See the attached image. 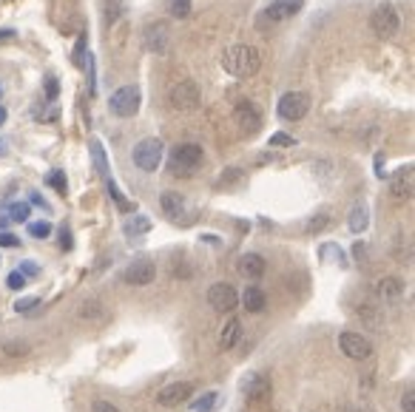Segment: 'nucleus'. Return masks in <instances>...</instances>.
<instances>
[{
	"label": "nucleus",
	"instance_id": "obj_33",
	"mask_svg": "<svg viewBox=\"0 0 415 412\" xmlns=\"http://www.w3.org/2000/svg\"><path fill=\"white\" fill-rule=\"evenodd\" d=\"M268 142L273 145V148H290V145H296V139H293L290 134H285V131H276V134H273Z\"/></svg>",
	"mask_w": 415,
	"mask_h": 412
},
{
	"label": "nucleus",
	"instance_id": "obj_47",
	"mask_svg": "<svg viewBox=\"0 0 415 412\" xmlns=\"http://www.w3.org/2000/svg\"><path fill=\"white\" fill-rule=\"evenodd\" d=\"M6 117H9V114H6V108H3V105H0V126H3V123H6Z\"/></svg>",
	"mask_w": 415,
	"mask_h": 412
},
{
	"label": "nucleus",
	"instance_id": "obj_25",
	"mask_svg": "<svg viewBox=\"0 0 415 412\" xmlns=\"http://www.w3.org/2000/svg\"><path fill=\"white\" fill-rule=\"evenodd\" d=\"M46 182L57 191V194H63L66 196V191H69V182H66V173L60 171V168H54V171H49L46 173Z\"/></svg>",
	"mask_w": 415,
	"mask_h": 412
},
{
	"label": "nucleus",
	"instance_id": "obj_4",
	"mask_svg": "<svg viewBox=\"0 0 415 412\" xmlns=\"http://www.w3.org/2000/svg\"><path fill=\"white\" fill-rule=\"evenodd\" d=\"M168 103L176 108V111H196L202 105V92H199V85L194 80H180L176 85H171V92H168Z\"/></svg>",
	"mask_w": 415,
	"mask_h": 412
},
{
	"label": "nucleus",
	"instance_id": "obj_14",
	"mask_svg": "<svg viewBox=\"0 0 415 412\" xmlns=\"http://www.w3.org/2000/svg\"><path fill=\"white\" fill-rule=\"evenodd\" d=\"M194 395V384L191 381H176V384H165L157 395V404L160 406H176V404H183Z\"/></svg>",
	"mask_w": 415,
	"mask_h": 412
},
{
	"label": "nucleus",
	"instance_id": "obj_12",
	"mask_svg": "<svg viewBox=\"0 0 415 412\" xmlns=\"http://www.w3.org/2000/svg\"><path fill=\"white\" fill-rule=\"evenodd\" d=\"M123 279L128 284H134V287H145V284H151L157 279V268H154L151 259H134L128 268H126Z\"/></svg>",
	"mask_w": 415,
	"mask_h": 412
},
{
	"label": "nucleus",
	"instance_id": "obj_32",
	"mask_svg": "<svg viewBox=\"0 0 415 412\" xmlns=\"http://www.w3.org/2000/svg\"><path fill=\"white\" fill-rule=\"evenodd\" d=\"M328 225H330V216H328V214H316V216L307 222V233H321Z\"/></svg>",
	"mask_w": 415,
	"mask_h": 412
},
{
	"label": "nucleus",
	"instance_id": "obj_20",
	"mask_svg": "<svg viewBox=\"0 0 415 412\" xmlns=\"http://www.w3.org/2000/svg\"><path fill=\"white\" fill-rule=\"evenodd\" d=\"M239 338H242V321L236 316H230L225 321L222 333H219V350H233L236 344H239Z\"/></svg>",
	"mask_w": 415,
	"mask_h": 412
},
{
	"label": "nucleus",
	"instance_id": "obj_37",
	"mask_svg": "<svg viewBox=\"0 0 415 412\" xmlns=\"http://www.w3.org/2000/svg\"><path fill=\"white\" fill-rule=\"evenodd\" d=\"M26 282H28V279H26L23 273H17V271H15V273H9V279H6V284H9L12 290H23V287H26Z\"/></svg>",
	"mask_w": 415,
	"mask_h": 412
},
{
	"label": "nucleus",
	"instance_id": "obj_1",
	"mask_svg": "<svg viewBox=\"0 0 415 412\" xmlns=\"http://www.w3.org/2000/svg\"><path fill=\"white\" fill-rule=\"evenodd\" d=\"M259 66H262V54H259L256 46L239 43V46L225 49V54H222V69H225L230 77H236V80L253 77V74L259 71Z\"/></svg>",
	"mask_w": 415,
	"mask_h": 412
},
{
	"label": "nucleus",
	"instance_id": "obj_7",
	"mask_svg": "<svg viewBox=\"0 0 415 412\" xmlns=\"http://www.w3.org/2000/svg\"><path fill=\"white\" fill-rule=\"evenodd\" d=\"M139 103H142V94L137 85H123L108 97V108L117 117H134L139 111Z\"/></svg>",
	"mask_w": 415,
	"mask_h": 412
},
{
	"label": "nucleus",
	"instance_id": "obj_45",
	"mask_svg": "<svg viewBox=\"0 0 415 412\" xmlns=\"http://www.w3.org/2000/svg\"><path fill=\"white\" fill-rule=\"evenodd\" d=\"M28 205H40V208H46V211H49V202H46L37 191H32V196H28Z\"/></svg>",
	"mask_w": 415,
	"mask_h": 412
},
{
	"label": "nucleus",
	"instance_id": "obj_2",
	"mask_svg": "<svg viewBox=\"0 0 415 412\" xmlns=\"http://www.w3.org/2000/svg\"><path fill=\"white\" fill-rule=\"evenodd\" d=\"M202 148L196 142H183V145H176L173 154H171V173L173 176H194L199 168H202Z\"/></svg>",
	"mask_w": 415,
	"mask_h": 412
},
{
	"label": "nucleus",
	"instance_id": "obj_24",
	"mask_svg": "<svg viewBox=\"0 0 415 412\" xmlns=\"http://www.w3.org/2000/svg\"><path fill=\"white\" fill-rule=\"evenodd\" d=\"M151 230V219L148 216H134V219H128V225H126V237H142V233H148Z\"/></svg>",
	"mask_w": 415,
	"mask_h": 412
},
{
	"label": "nucleus",
	"instance_id": "obj_3",
	"mask_svg": "<svg viewBox=\"0 0 415 412\" xmlns=\"http://www.w3.org/2000/svg\"><path fill=\"white\" fill-rule=\"evenodd\" d=\"M134 165L145 173H154L160 165H162V157H165V145L160 137H145L134 145Z\"/></svg>",
	"mask_w": 415,
	"mask_h": 412
},
{
	"label": "nucleus",
	"instance_id": "obj_31",
	"mask_svg": "<svg viewBox=\"0 0 415 412\" xmlns=\"http://www.w3.org/2000/svg\"><path fill=\"white\" fill-rule=\"evenodd\" d=\"M105 185H108V191H111V196H114V202H117V205H120V208H123V211H134V202H128V199H126V196L120 194V188H117V185H114V180H111V176H108V180H105Z\"/></svg>",
	"mask_w": 415,
	"mask_h": 412
},
{
	"label": "nucleus",
	"instance_id": "obj_8",
	"mask_svg": "<svg viewBox=\"0 0 415 412\" xmlns=\"http://www.w3.org/2000/svg\"><path fill=\"white\" fill-rule=\"evenodd\" d=\"M339 350L344 352L350 361H367V359L373 356V344H370V338L362 336V333H353V330L339 333Z\"/></svg>",
	"mask_w": 415,
	"mask_h": 412
},
{
	"label": "nucleus",
	"instance_id": "obj_17",
	"mask_svg": "<svg viewBox=\"0 0 415 412\" xmlns=\"http://www.w3.org/2000/svg\"><path fill=\"white\" fill-rule=\"evenodd\" d=\"M390 196L396 202H409L412 199V165L401 168L390 180Z\"/></svg>",
	"mask_w": 415,
	"mask_h": 412
},
{
	"label": "nucleus",
	"instance_id": "obj_10",
	"mask_svg": "<svg viewBox=\"0 0 415 412\" xmlns=\"http://www.w3.org/2000/svg\"><path fill=\"white\" fill-rule=\"evenodd\" d=\"M242 395L251 401V404H268L271 401V381L268 375H262V372H248L242 378Z\"/></svg>",
	"mask_w": 415,
	"mask_h": 412
},
{
	"label": "nucleus",
	"instance_id": "obj_30",
	"mask_svg": "<svg viewBox=\"0 0 415 412\" xmlns=\"http://www.w3.org/2000/svg\"><path fill=\"white\" fill-rule=\"evenodd\" d=\"M28 233H32L35 239H49V237H51V222H46V219L28 222Z\"/></svg>",
	"mask_w": 415,
	"mask_h": 412
},
{
	"label": "nucleus",
	"instance_id": "obj_9",
	"mask_svg": "<svg viewBox=\"0 0 415 412\" xmlns=\"http://www.w3.org/2000/svg\"><path fill=\"white\" fill-rule=\"evenodd\" d=\"M208 304L217 313H233L236 304H239V290L228 282H217L208 287Z\"/></svg>",
	"mask_w": 415,
	"mask_h": 412
},
{
	"label": "nucleus",
	"instance_id": "obj_41",
	"mask_svg": "<svg viewBox=\"0 0 415 412\" xmlns=\"http://www.w3.org/2000/svg\"><path fill=\"white\" fill-rule=\"evenodd\" d=\"M20 271H23V276H26V279H32V276H37V271H40V268H37L35 261H23V264H20Z\"/></svg>",
	"mask_w": 415,
	"mask_h": 412
},
{
	"label": "nucleus",
	"instance_id": "obj_15",
	"mask_svg": "<svg viewBox=\"0 0 415 412\" xmlns=\"http://www.w3.org/2000/svg\"><path fill=\"white\" fill-rule=\"evenodd\" d=\"M302 6H305V0H273V3L264 9V20L268 23H285V20L299 15Z\"/></svg>",
	"mask_w": 415,
	"mask_h": 412
},
{
	"label": "nucleus",
	"instance_id": "obj_46",
	"mask_svg": "<svg viewBox=\"0 0 415 412\" xmlns=\"http://www.w3.org/2000/svg\"><path fill=\"white\" fill-rule=\"evenodd\" d=\"M17 32H15V28H3V32H0V40H12Z\"/></svg>",
	"mask_w": 415,
	"mask_h": 412
},
{
	"label": "nucleus",
	"instance_id": "obj_43",
	"mask_svg": "<svg viewBox=\"0 0 415 412\" xmlns=\"http://www.w3.org/2000/svg\"><path fill=\"white\" fill-rule=\"evenodd\" d=\"M3 350H6V352H12V356H26V352H28V347H26V344H6Z\"/></svg>",
	"mask_w": 415,
	"mask_h": 412
},
{
	"label": "nucleus",
	"instance_id": "obj_29",
	"mask_svg": "<svg viewBox=\"0 0 415 412\" xmlns=\"http://www.w3.org/2000/svg\"><path fill=\"white\" fill-rule=\"evenodd\" d=\"M191 9H194V0H171V15H173L176 20L188 17V15H191Z\"/></svg>",
	"mask_w": 415,
	"mask_h": 412
},
{
	"label": "nucleus",
	"instance_id": "obj_40",
	"mask_svg": "<svg viewBox=\"0 0 415 412\" xmlns=\"http://www.w3.org/2000/svg\"><path fill=\"white\" fill-rule=\"evenodd\" d=\"M239 176H242V171L230 168V171H225V173L219 176V185H228V182H233V180H239Z\"/></svg>",
	"mask_w": 415,
	"mask_h": 412
},
{
	"label": "nucleus",
	"instance_id": "obj_11",
	"mask_svg": "<svg viewBox=\"0 0 415 412\" xmlns=\"http://www.w3.org/2000/svg\"><path fill=\"white\" fill-rule=\"evenodd\" d=\"M142 43H145V49L151 51V54H168V49H171V28H168L165 23L145 26Z\"/></svg>",
	"mask_w": 415,
	"mask_h": 412
},
{
	"label": "nucleus",
	"instance_id": "obj_5",
	"mask_svg": "<svg viewBox=\"0 0 415 412\" xmlns=\"http://www.w3.org/2000/svg\"><path fill=\"white\" fill-rule=\"evenodd\" d=\"M307 111H310V94H305V92H287L279 97V105H276L279 120H287V123L305 120Z\"/></svg>",
	"mask_w": 415,
	"mask_h": 412
},
{
	"label": "nucleus",
	"instance_id": "obj_48",
	"mask_svg": "<svg viewBox=\"0 0 415 412\" xmlns=\"http://www.w3.org/2000/svg\"><path fill=\"white\" fill-rule=\"evenodd\" d=\"M6 154V148H3V142H0V157H3Z\"/></svg>",
	"mask_w": 415,
	"mask_h": 412
},
{
	"label": "nucleus",
	"instance_id": "obj_21",
	"mask_svg": "<svg viewBox=\"0 0 415 412\" xmlns=\"http://www.w3.org/2000/svg\"><path fill=\"white\" fill-rule=\"evenodd\" d=\"M347 228H350L353 233H364V230L370 228V211H367L364 202H359V205H353V208H350Z\"/></svg>",
	"mask_w": 415,
	"mask_h": 412
},
{
	"label": "nucleus",
	"instance_id": "obj_38",
	"mask_svg": "<svg viewBox=\"0 0 415 412\" xmlns=\"http://www.w3.org/2000/svg\"><path fill=\"white\" fill-rule=\"evenodd\" d=\"M0 248H20V239L15 233H0Z\"/></svg>",
	"mask_w": 415,
	"mask_h": 412
},
{
	"label": "nucleus",
	"instance_id": "obj_22",
	"mask_svg": "<svg viewBox=\"0 0 415 412\" xmlns=\"http://www.w3.org/2000/svg\"><path fill=\"white\" fill-rule=\"evenodd\" d=\"M239 302L245 304V310L248 313H262L264 310V290H259V287H245V293L239 296Z\"/></svg>",
	"mask_w": 415,
	"mask_h": 412
},
{
	"label": "nucleus",
	"instance_id": "obj_13",
	"mask_svg": "<svg viewBox=\"0 0 415 412\" xmlns=\"http://www.w3.org/2000/svg\"><path fill=\"white\" fill-rule=\"evenodd\" d=\"M233 117H236V126H239L248 137H251V134H256V131L262 128V111H259L251 100H242L239 105H236Z\"/></svg>",
	"mask_w": 415,
	"mask_h": 412
},
{
	"label": "nucleus",
	"instance_id": "obj_39",
	"mask_svg": "<svg viewBox=\"0 0 415 412\" xmlns=\"http://www.w3.org/2000/svg\"><path fill=\"white\" fill-rule=\"evenodd\" d=\"M92 412H120V409H117L111 401H94V404H92Z\"/></svg>",
	"mask_w": 415,
	"mask_h": 412
},
{
	"label": "nucleus",
	"instance_id": "obj_44",
	"mask_svg": "<svg viewBox=\"0 0 415 412\" xmlns=\"http://www.w3.org/2000/svg\"><path fill=\"white\" fill-rule=\"evenodd\" d=\"M83 51H85V37H80V40H77V49H74V63H77V66L83 63Z\"/></svg>",
	"mask_w": 415,
	"mask_h": 412
},
{
	"label": "nucleus",
	"instance_id": "obj_27",
	"mask_svg": "<svg viewBox=\"0 0 415 412\" xmlns=\"http://www.w3.org/2000/svg\"><path fill=\"white\" fill-rule=\"evenodd\" d=\"M28 214H32V205L28 202H12L9 205V219L12 222H28Z\"/></svg>",
	"mask_w": 415,
	"mask_h": 412
},
{
	"label": "nucleus",
	"instance_id": "obj_18",
	"mask_svg": "<svg viewBox=\"0 0 415 412\" xmlns=\"http://www.w3.org/2000/svg\"><path fill=\"white\" fill-rule=\"evenodd\" d=\"M236 271L248 279H262L264 271H268V264H264V259L259 253H245V256L236 259Z\"/></svg>",
	"mask_w": 415,
	"mask_h": 412
},
{
	"label": "nucleus",
	"instance_id": "obj_19",
	"mask_svg": "<svg viewBox=\"0 0 415 412\" xmlns=\"http://www.w3.org/2000/svg\"><path fill=\"white\" fill-rule=\"evenodd\" d=\"M375 293H378L384 302H401V299H404V282L396 279V276H384V279L375 284Z\"/></svg>",
	"mask_w": 415,
	"mask_h": 412
},
{
	"label": "nucleus",
	"instance_id": "obj_42",
	"mask_svg": "<svg viewBox=\"0 0 415 412\" xmlns=\"http://www.w3.org/2000/svg\"><path fill=\"white\" fill-rule=\"evenodd\" d=\"M71 245H74V242H71V230H69V228H60V248H63V250H71Z\"/></svg>",
	"mask_w": 415,
	"mask_h": 412
},
{
	"label": "nucleus",
	"instance_id": "obj_28",
	"mask_svg": "<svg viewBox=\"0 0 415 412\" xmlns=\"http://www.w3.org/2000/svg\"><path fill=\"white\" fill-rule=\"evenodd\" d=\"M217 398H219L217 393H205V395H199V398L191 404V409H194V412H211L214 404H217Z\"/></svg>",
	"mask_w": 415,
	"mask_h": 412
},
{
	"label": "nucleus",
	"instance_id": "obj_23",
	"mask_svg": "<svg viewBox=\"0 0 415 412\" xmlns=\"http://www.w3.org/2000/svg\"><path fill=\"white\" fill-rule=\"evenodd\" d=\"M92 160H94V165H97L103 180H108L111 171H108V160H105V151H103V142L100 139H92Z\"/></svg>",
	"mask_w": 415,
	"mask_h": 412
},
{
	"label": "nucleus",
	"instance_id": "obj_36",
	"mask_svg": "<svg viewBox=\"0 0 415 412\" xmlns=\"http://www.w3.org/2000/svg\"><path fill=\"white\" fill-rule=\"evenodd\" d=\"M57 94H60V85H57V77H46V97L49 100H57Z\"/></svg>",
	"mask_w": 415,
	"mask_h": 412
},
{
	"label": "nucleus",
	"instance_id": "obj_6",
	"mask_svg": "<svg viewBox=\"0 0 415 412\" xmlns=\"http://www.w3.org/2000/svg\"><path fill=\"white\" fill-rule=\"evenodd\" d=\"M370 28H373V35L381 37V40H390L398 35V28H401V17L398 12L390 6V3H381L373 15H370Z\"/></svg>",
	"mask_w": 415,
	"mask_h": 412
},
{
	"label": "nucleus",
	"instance_id": "obj_26",
	"mask_svg": "<svg viewBox=\"0 0 415 412\" xmlns=\"http://www.w3.org/2000/svg\"><path fill=\"white\" fill-rule=\"evenodd\" d=\"M77 316H80V318H100V316H105V313H103V304H100L97 299H88V302H83V304L77 307Z\"/></svg>",
	"mask_w": 415,
	"mask_h": 412
},
{
	"label": "nucleus",
	"instance_id": "obj_16",
	"mask_svg": "<svg viewBox=\"0 0 415 412\" xmlns=\"http://www.w3.org/2000/svg\"><path fill=\"white\" fill-rule=\"evenodd\" d=\"M160 208L162 214L171 219V222H185V211H188V202L183 194H176V191H165L160 196Z\"/></svg>",
	"mask_w": 415,
	"mask_h": 412
},
{
	"label": "nucleus",
	"instance_id": "obj_34",
	"mask_svg": "<svg viewBox=\"0 0 415 412\" xmlns=\"http://www.w3.org/2000/svg\"><path fill=\"white\" fill-rule=\"evenodd\" d=\"M401 409H404V412H415V390H412V387L404 390V395H401Z\"/></svg>",
	"mask_w": 415,
	"mask_h": 412
},
{
	"label": "nucleus",
	"instance_id": "obj_35",
	"mask_svg": "<svg viewBox=\"0 0 415 412\" xmlns=\"http://www.w3.org/2000/svg\"><path fill=\"white\" fill-rule=\"evenodd\" d=\"M37 304H40V299H20V302H15V313H32Z\"/></svg>",
	"mask_w": 415,
	"mask_h": 412
}]
</instances>
